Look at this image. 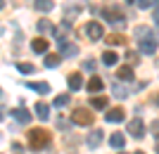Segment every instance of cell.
Listing matches in <instances>:
<instances>
[{"instance_id": "obj_15", "label": "cell", "mask_w": 159, "mask_h": 154, "mask_svg": "<svg viewBox=\"0 0 159 154\" xmlns=\"http://www.w3.org/2000/svg\"><path fill=\"white\" fill-rule=\"evenodd\" d=\"M31 47H33V52H48V47H50V43H48L45 38H36L31 43Z\"/></svg>"}, {"instance_id": "obj_25", "label": "cell", "mask_w": 159, "mask_h": 154, "mask_svg": "<svg viewBox=\"0 0 159 154\" xmlns=\"http://www.w3.org/2000/svg\"><path fill=\"white\" fill-rule=\"evenodd\" d=\"M112 93L116 95V97H128V90L124 86H119V83H114V86H112Z\"/></svg>"}, {"instance_id": "obj_4", "label": "cell", "mask_w": 159, "mask_h": 154, "mask_svg": "<svg viewBox=\"0 0 159 154\" xmlns=\"http://www.w3.org/2000/svg\"><path fill=\"white\" fill-rule=\"evenodd\" d=\"M128 133H131V138H135V140L145 138V121L140 119V116L131 119V123H128Z\"/></svg>"}, {"instance_id": "obj_29", "label": "cell", "mask_w": 159, "mask_h": 154, "mask_svg": "<svg viewBox=\"0 0 159 154\" xmlns=\"http://www.w3.org/2000/svg\"><path fill=\"white\" fill-rule=\"evenodd\" d=\"M95 67H98L95 59H86V62H83V69H86V71H95Z\"/></svg>"}, {"instance_id": "obj_35", "label": "cell", "mask_w": 159, "mask_h": 154, "mask_svg": "<svg viewBox=\"0 0 159 154\" xmlns=\"http://www.w3.org/2000/svg\"><path fill=\"white\" fill-rule=\"evenodd\" d=\"M154 19H157V24H159V12H157V14H154Z\"/></svg>"}, {"instance_id": "obj_37", "label": "cell", "mask_w": 159, "mask_h": 154, "mask_svg": "<svg viewBox=\"0 0 159 154\" xmlns=\"http://www.w3.org/2000/svg\"><path fill=\"white\" fill-rule=\"evenodd\" d=\"M133 154H145V152H133Z\"/></svg>"}, {"instance_id": "obj_14", "label": "cell", "mask_w": 159, "mask_h": 154, "mask_svg": "<svg viewBox=\"0 0 159 154\" xmlns=\"http://www.w3.org/2000/svg\"><path fill=\"white\" fill-rule=\"evenodd\" d=\"M33 7H36L38 12H50L55 7V2L52 0H33Z\"/></svg>"}, {"instance_id": "obj_26", "label": "cell", "mask_w": 159, "mask_h": 154, "mask_svg": "<svg viewBox=\"0 0 159 154\" xmlns=\"http://www.w3.org/2000/svg\"><path fill=\"white\" fill-rule=\"evenodd\" d=\"M69 104V95H57L55 97V107H66Z\"/></svg>"}, {"instance_id": "obj_20", "label": "cell", "mask_w": 159, "mask_h": 154, "mask_svg": "<svg viewBox=\"0 0 159 154\" xmlns=\"http://www.w3.org/2000/svg\"><path fill=\"white\" fill-rule=\"evenodd\" d=\"M60 62H62L60 55H48V57H45V67L48 69H55V67H60Z\"/></svg>"}, {"instance_id": "obj_30", "label": "cell", "mask_w": 159, "mask_h": 154, "mask_svg": "<svg viewBox=\"0 0 159 154\" xmlns=\"http://www.w3.org/2000/svg\"><path fill=\"white\" fill-rule=\"evenodd\" d=\"M150 130H152V133H154V138L159 140V121H154L152 126H150Z\"/></svg>"}, {"instance_id": "obj_22", "label": "cell", "mask_w": 159, "mask_h": 154, "mask_svg": "<svg viewBox=\"0 0 159 154\" xmlns=\"http://www.w3.org/2000/svg\"><path fill=\"white\" fill-rule=\"evenodd\" d=\"M38 31L40 33H48V31H55V26L50 24V19H40L38 21Z\"/></svg>"}, {"instance_id": "obj_24", "label": "cell", "mask_w": 159, "mask_h": 154, "mask_svg": "<svg viewBox=\"0 0 159 154\" xmlns=\"http://www.w3.org/2000/svg\"><path fill=\"white\" fill-rule=\"evenodd\" d=\"M17 71H21V74H33V64L31 62H19V64H17Z\"/></svg>"}, {"instance_id": "obj_36", "label": "cell", "mask_w": 159, "mask_h": 154, "mask_svg": "<svg viewBox=\"0 0 159 154\" xmlns=\"http://www.w3.org/2000/svg\"><path fill=\"white\" fill-rule=\"evenodd\" d=\"M157 154H159V140H157Z\"/></svg>"}, {"instance_id": "obj_16", "label": "cell", "mask_w": 159, "mask_h": 154, "mask_svg": "<svg viewBox=\"0 0 159 154\" xmlns=\"http://www.w3.org/2000/svg\"><path fill=\"white\" fill-rule=\"evenodd\" d=\"M105 88V83H102V78H98V76H93V78L88 81V90H90V95L93 93H100Z\"/></svg>"}, {"instance_id": "obj_11", "label": "cell", "mask_w": 159, "mask_h": 154, "mask_svg": "<svg viewBox=\"0 0 159 154\" xmlns=\"http://www.w3.org/2000/svg\"><path fill=\"white\" fill-rule=\"evenodd\" d=\"M109 145H112L114 149H121L124 145H126V135L124 133H112L109 135Z\"/></svg>"}, {"instance_id": "obj_21", "label": "cell", "mask_w": 159, "mask_h": 154, "mask_svg": "<svg viewBox=\"0 0 159 154\" xmlns=\"http://www.w3.org/2000/svg\"><path fill=\"white\" fill-rule=\"evenodd\" d=\"M31 90H36V93H40V95H45V93H50V86L48 83H26Z\"/></svg>"}, {"instance_id": "obj_9", "label": "cell", "mask_w": 159, "mask_h": 154, "mask_svg": "<svg viewBox=\"0 0 159 154\" xmlns=\"http://www.w3.org/2000/svg\"><path fill=\"white\" fill-rule=\"evenodd\" d=\"M102 130H100V128H95L93 133H88V138H86V142H88V147L90 149H95V147H100V142H102Z\"/></svg>"}, {"instance_id": "obj_33", "label": "cell", "mask_w": 159, "mask_h": 154, "mask_svg": "<svg viewBox=\"0 0 159 154\" xmlns=\"http://www.w3.org/2000/svg\"><path fill=\"white\" fill-rule=\"evenodd\" d=\"M152 102H154V104H159V93H157V95L152 97Z\"/></svg>"}, {"instance_id": "obj_7", "label": "cell", "mask_w": 159, "mask_h": 154, "mask_svg": "<svg viewBox=\"0 0 159 154\" xmlns=\"http://www.w3.org/2000/svg\"><path fill=\"white\" fill-rule=\"evenodd\" d=\"M140 52H145V55H154V52H157V40H154L152 36L143 38V40H140Z\"/></svg>"}, {"instance_id": "obj_10", "label": "cell", "mask_w": 159, "mask_h": 154, "mask_svg": "<svg viewBox=\"0 0 159 154\" xmlns=\"http://www.w3.org/2000/svg\"><path fill=\"white\" fill-rule=\"evenodd\" d=\"M66 86H69V90H81V86H83L81 74H69L66 76Z\"/></svg>"}, {"instance_id": "obj_6", "label": "cell", "mask_w": 159, "mask_h": 154, "mask_svg": "<svg viewBox=\"0 0 159 154\" xmlns=\"http://www.w3.org/2000/svg\"><path fill=\"white\" fill-rule=\"evenodd\" d=\"M86 36L90 40H100L102 38V26H100V21H88L86 24Z\"/></svg>"}, {"instance_id": "obj_5", "label": "cell", "mask_w": 159, "mask_h": 154, "mask_svg": "<svg viewBox=\"0 0 159 154\" xmlns=\"http://www.w3.org/2000/svg\"><path fill=\"white\" fill-rule=\"evenodd\" d=\"M57 43H60V47H62V57H66V59H69V57H76V55H79V45L69 43L66 38H60Z\"/></svg>"}, {"instance_id": "obj_1", "label": "cell", "mask_w": 159, "mask_h": 154, "mask_svg": "<svg viewBox=\"0 0 159 154\" xmlns=\"http://www.w3.org/2000/svg\"><path fill=\"white\" fill-rule=\"evenodd\" d=\"M50 145V133L45 128H33L29 130V147L31 149H43Z\"/></svg>"}, {"instance_id": "obj_23", "label": "cell", "mask_w": 159, "mask_h": 154, "mask_svg": "<svg viewBox=\"0 0 159 154\" xmlns=\"http://www.w3.org/2000/svg\"><path fill=\"white\" fill-rule=\"evenodd\" d=\"M90 104H93V109H105L107 97H90Z\"/></svg>"}, {"instance_id": "obj_39", "label": "cell", "mask_w": 159, "mask_h": 154, "mask_svg": "<svg viewBox=\"0 0 159 154\" xmlns=\"http://www.w3.org/2000/svg\"><path fill=\"white\" fill-rule=\"evenodd\" d=\"M0 95H2V90H0Z\"/></svg>"}, {"instance_id": "obj_18", "label": "cell", "mask_w": 159, "mask_h": 154, "mask_svg": "<svg viewBox=\"0 0 159 154\" xmlns=\"http://www.w3.org/2000/svg\"><path fill=\"white\" fill-rule=\"evenodd\" d=\"M107 43H109V45H124V43H126V36H121V33H109V36H107Z\"/></svg>"}, {"instance_id": "obj_2", "label": "cell", "mask_w": 159, "mask_h": 154, "mask_svg": "<svg viewBox=\"0 0 159 154\" xmlns=\"http://www.w3.org/2000/svg\"><path fill=\"white\" fill-rule=\"evenodd\" d=\"M93 112L86 107H76L74 109V114H71V123H76V126H90L93 123Z\"/></svg>"}, {"instance_id": "obj_13", "label": "cell", "mask_w": 159, "mask_h": 154, "mask_svg": "<svg viewBox=\"0 0 159 154\" xmlns=\"http://www.w3.org/2000/svg\"><path fill=\"white\" fill-rule=\"evenodd\" d=\"M116 78H119V81H133V78H135V76H133V67L116 69Z\"/></svg>"}, {"instance_id": "obj_31", "label": "cell", "mask_w": 159, "mask_h": 154, "mask_svg": "<svg viewBox=\"0 0 159 154\" xmlns=\"http://www.w3.org/2000/svg\"><path fill=\"white\" fill-rule=\"evenodd\" d=\"M57 126H60V128H66V126H69V121H66V119H57Z\"/></svg>"}, {"instance_id": "obj_34", "label": "cell", "mask_w": 159, "mask_h": 154, "mask_svg": "<svg viewBox=\"0 0 159 154\" xmlns=\"http://www.w3.org/2000/svg\"><path fill=\"white\" fill-rule=\"evenodd\" d=\"M2 7H5V0H0V10H2Z\"/></svg>"}, {"instance_id": "obj_19", "label": "cell", "mask_w": 159, "mask_h": 154, "mask_svg": "<svg viewBox=\"0 0 159 154\" xmlns=\"http://www.w3.org/2000/svg\"><path fill=\"white\" fill-rule=\"evenodd\" d=\"M116 59H119V57H116L112 50H107V52L102 55V64H107V67H114V64H116Z\"/></svg>"}, {"instance_id": "obj_12", "label": "cell", "mask_w": 159, "mask_h": 154, "mask_svg": "<svg viewBox=\"0 0 159 154\" xmlns=\"http://www.w3.org/2000/svg\"><path fill=\"white\" fill-rule=\"evenodd\" d=\"M12 116H14V121H19V123H29V121H31V114H29L24 107L12 109Z\"/></svg>"}, {"instance_id": "obj_17", "label": "cell", "mask_w": 159, "mask_h": 154, "mask_svg": "<svg viewBox=\"0 0 159 154\" xmlns=\"http://www.w3.org/2000/svg\"><path fill=\"white\" fill-rule=\"evenodd\" d=\"M36 116H38V119H50V107H48V104H43V102H38V104H36Z\"/></svg>"}, {"instance_id": "obj_38", "label": "cell", "mask_w": 159, "mask_h": 154, "mask_svg": "<svg viewBox=\"0 0 159 154\" xmlns=\"http://www.w3.org/2000/svg\"><path fill=\"white\" fill-rule=\"evenodd\" d=\"M128 2H133V0H128Z\"/></svg>"}, {"instance_id": "obj_8", "label": "cell", "mask_w": 159, "mask_h": 154, "mask_svg": "<svg viewBox=\"0 0 159 154\" xmlns=\"http://www.w3.org/2000/svg\"><path fill=\"white\" fill-rule=\"evenodd\" d=\"M124 116H126V112H124V109H121V107H114V109H109V112H107L105 119L109 121V123H121V121H124Z\"/></svg>"}, {"instance_id": "obj_28", "label": "cell", "mask_w": 159, "mask_h": 154, "mask_svg": "<svg viewBox=\"0 0 159 154\" xmlns=\"http://www.w3.org/2000/svg\"><path fill=\"white\" fill-rule=\"evenodd\" d=\"M126 59H128V67H131V64H138V52L128 50V52H126Z\"/></svg>"}, {"instance_id": "obj_27", "label": "cell", "mask_w": 159, "mask_h": 154, "mask_svg": "<svg viewBox=\"0 0 159 154\" xmlns=\"http://www.w3.org/2000/svg\"><path fill=\"white\" fill-rule=\"evenodd\" d=\"M138 2L140 10H150V7H154V0H135Z\"/></svg>"}, {"instance_id": "obj_3", "label": "cell", "mask_w": 159, "mask_h": 154, "mask_svg": "<svg viewBox=\"0 0 159 154\" xmlns=\"http://www.w3.org/2000/svg\"><path fill=\"white\" fill-rule=\"evenodd\" d=\"M102 14H105V19L109 21V24H116V26H121V24L126 21V17H124V12H121L119 7H105Z\"/></svg>"}, {"instance_id": "obj_32", "label": "cell", "mask_w": 159, "mask_h": 154, "mask_svg": "<svg viewBox=\"0 0 159 154\" xmlns=\"http://www.w3.org/2000/svg\"><path fill=\"white\" fill-rule=\"evenodd\" d=\"M12 149H14V152H17V154H19V152H21V149H24V147H21L19 142H14V145H12Z\"/></svg>"}]
</instances>
